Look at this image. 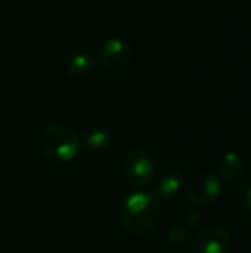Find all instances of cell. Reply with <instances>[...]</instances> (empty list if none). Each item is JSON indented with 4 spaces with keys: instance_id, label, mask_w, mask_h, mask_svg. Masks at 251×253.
I'll return each instance as SVG.
<instances>
[{
    "instance_id": "1",
    "label": "cell",
    "mask_w": 251,
    "mask_h": 253,
    "mask_svg": "<svg viewBox=\"0 0 251 253\" xmlns=\"http://www.w3.org/2000/svg\"><path fill=\"white\" fill-rule=\"evenodd\" d=\"M120 219L124 228L135 236H148L161 221V206L152 193H132L120 206Z\"/></svg>"
},
{
    "instance_id": "2",
    "label": "cell",
    "mask_w": 251,
    "mask_h": 253,
    "mask_svg": "<svg viewBox=\"0 0 251 253\" xmlns=\"http://www.w3.org/2000/svg\"><path fill=\"white\" fill-rule=\"evenodd\" d=\"M43 154L55 163H68L77 157L81 148L80 136L65 125H49L40 135Z\"/></svg>"
},
{
    "instance_id": "3",
    "label": "cell",
    "mask_w": 251,
    "mask_h": 253,
    "mask_svg": "<svg viewBox=\"0 0 251 253\" xmlns=\"http://www.w3.org/2000/svg\"><path fill=\"white\" fill-rule=\"evenodd\" d=\"M124 173L133 187H146L155 178V163L152 156L142 150H132L124 160Z\"/></svg>"
},
{
    "instance_id": "4",
    "label": "cell",
    "mask_w": 251,
    "mask_h": 253,
    "mask_svg": "<svg viewBox=\"0 0 251 253\" xmlns=\"http://www.w3.org/2000/svg\"><path fill=\"white\" fill-rule=\"evenodd\" d=\"M222 193V181L217 175L201 172L194 175L185 187L186 199L195 205H207L216 200Z\"/></svg>"
},
{
    "instance_id": "5",
    "label": "cell",
    "mask_w": 251,
    "mask_h": 253,
    "mask_svg": "<svg viewBox=\"0 0 251 253\" xmlns=\"http://www.w3.org/2000/svg\"><path fill=\"white\" fill-rule=\"evenodd\" d=\"M133 56V49L129 42L120 37L108 39L101 49L99 59L108 70H120L126 67Z\"/></svg>"
},
{
    "instance_id": "6",
    "label": "cell",
    "mask_w": 251,
    "mask_h": 253,
    "mask_svg": "<svg viewBox=\"0 0 251 253\" xmlns=\"http://www.w3.org/2000/svg\"><path fill=\"white\" fill-rule=\"evenodd\" d=\"M231 234L222 227H210L201 231L195 240V253H228L231 249Z\"/></svg>"
},
{
    "instance_id": "7",
    "label": "cell",
    "mask_w": 251,
    "mask_h": 253,
    "mask_svg": "<svg viewBox=\"0 0 251 253\" xmlns=\"http://www.w3.org/2000/svg\"><path fill=\"white\" fill-rule=\"evenodd\" d=\"M155 179L154 184V196L158 199H172L175 197L182 185H183V175L176 170V169H167L164 172H161Z\"/></svg>"
},
{
    "instance_id": "8",
    "label": "cell",
    "mask_w": 251,
    "mask_h": 253,
    "mask_svg": "<svg viewBox=\"0 0 251 253\" xmlns=\"http://www.w3.org/2000/svg\"><path fill=\"white\" fill-rule=\"evenodd\" d=\"M243 168H244V162H243L241 156L234 153V151H231V153H226L222 157V160L219 163V175L225 181L234 182L241 175Z\"/></svg>"
},
{
    "instance_id": "9",
    "label": "cell",
    "mask_w": 251,
    "mask_h": 253,
    "mask_svg": "<svg viewBox=\"0 0 251 253\" xmlns=\"http://www.w3.org/2000/svg\"><path fill=\"white\" fill-rule=\"evenodd\" d=\"M95 61L87 53H77L67 62V73L74 79H86L93 73Z\"/></svg>"
},
{
    "instance_id": "10",
    "label": "cell",
    "mask_w": 251,
    "mask_h": 253,
    "mask_svg": "<svg viewBox=\"0 0 251 253\" xmlns=\"http://www.w3.org/2000/svg\"><path fill=\"white\" fill-rule=\"evenodd\" d=\"M111 135L104 127H90L83 133L81 144L89 150H104L109 145Z\"/></svg>"
},
{
    "instance_id": "11",
    "label": "cell",
    "mask_w": 251,
    "mask_h": 253,
    "mask_svg": "<svg viewBox=\"0 0 251 253\" xmlns=\"http://www.w3.org/2000/svg\"><path fill=\"white\" fill-rule=\"evenodd\" d=\"M189 237V233L186 228H182V227H176V228H172L169 233H167V239L170 240V243L173 245H182L188 240Z\"/></svg>"
},
{
    "instance_id": "12",
    "label": "cell",
    "mask_w": 251,
    "mask_h": 253,
    "mask_svg": "<svg viewBox=\"0 0 251 253\" xmlns=\"http://www.w3.org/2000/svg\"><path fill=\"white\" fill-rule=\"evenodd\" d=\"M200 216H201V215H200V212H197V211H195V212H192V213L188 216V219H189V221H188L189 227H195V225L200 222Z\"/></svg>"
},
{
    "instance_id": "13",
    "label": "cell",
    "mask_w": 251,
    "mask_h": 253,
    "mask_svg": "<svg viewBox=\"0 0 251 253\" xmlns=\"http://www.w3.org/2000/svg\"><path fill=\"white\" fill-rule=\"evenodd\" d=\"M246 203H247V208H249V211L251 212V185L249 187V190H247V194H246Z\"/></svg>"
},
{
    "instance_id": "14",
    "label": "cell",
    "mask_w": 251,
    "mask_h": 253,
    "mask_svg": "<svg viewBox=\"0 0 251 253\" xmlns=\"http://www.w3.org/2000/svg\"><path fill=\"white\" fill-rule=\"evenodd\" d=\"M249 153H250V157H251V145H250V151H249Z\"/></svg>"
},
{
    "instance_id": "15",
    "label": "cell",
    "mask_w": 251,
    "mask_h": 253,
    "mask_svg": "<svg viewBox=\"0 0 251 253\" xmlns=\"http://www.w3.org/2000/svg\"><path fill=\"white\" fill-rule=\"evenodd\" d=\"M175 253H186V252H175Z\"/></svg>"
}]
</instances>
